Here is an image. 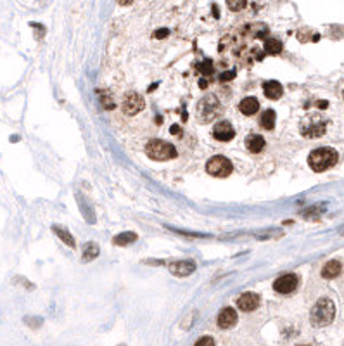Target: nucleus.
<instances>
[{"label": "nucleus", "instance_id": "nucleus-20", "mask_svg": "<svg viewBox=\"0 0 344 346\" xmlns=\"http://www.w3.org/2000/svg\"><path fill=\"white\" fill-rule=\"evenodd\" d=\"M96 256H99V246L94 243L85 244V251H83L81 260H83V262H90V260H94Z\"/></svg>", "mask_w": 344, "mask_h": 346}, {"label": "nucleus", "instance_id": "nucleus-24", "mask_svg": "<svg viewBox=\"0 0 344 346\" xmlns=\"http://www.w3.org/2000/svg\"><path fill=\"white\" fill-rule=\"evenodd\" d=\"M234 76H235V71L228 70V71H225V73H221V75H220V81H228V80H232Z\"/></svg>", "mask_w": 344, "mask_h": 346}, {"label": "nucleus", "instance_id": "nucleus-16", "mask_svg": "<svg viewBox=\"0 0 344 346\" xmlns=\"http://www.w3.org/2000/svg\"><path fill=\"white\" fill-rule=\"evenodd\" d=\"M325 125L327 123H311L310 126H301V134L306 135V137H320V135L325 134Z\"/></svg>", "mask_w": 344, "mask_h": 346}, {"label": "nucleus", "instance_id": "nucleus-23", "mask_svg": "<svg viewBox=\"0 0 344 346\" xmlns=\"http://www.w3.org/2000/svg\"><path fill=\"white\" fill-rule=\"evenodd\" d=\"M227 6H228L230 11L239 12L247 6V0H227Z\"/></svg>", "mask_w": 344, "mask_h": 346}, {"label": "nucleus", "instance_id": "nucleus-13", "mask_svg": "<svg viewBox=\"0 0 344 346\" xmlns=\"http://www.w3.org/2000/svg\"><path fill=\"white\" fill-rule=\"evenodd\" d=\"M239 109H241L242 115L253 116L255 113H258V109H260V102H258L256 97H246V99H242L241 104H239Z\"/></svg>", "mask_w": 344, "mask_h": 346}, {"label": "nucleus", "instance_id": "nucleus-14", "mask_svg": "<svg viewBox=\"0 0 344 346\" xmlns=\"http://www.w3.org/2000/svg\"><path fill=\"white\" fill-rule=\"evenodd\" d=\"M246 145H247V149L251 153L258 154V153H261L265 149V139L261 137V135L253 134V135H249V137H246Z\"/></svg>", "mask_w": 344, "mask_h": 346}, {"label": "nucleus", "instance_id": "nucleus-21", "mask_svg": "<svg viewBox=\"0 0 344 346\" xmlns=\"http://www.w3.org/2000/svg\"><path fill=\"white\" fill-rule=\"evenodd\" d=\"M52 230L56 232L59 237H61L62 243H66L70 248H75V239H73V235H71L70 232L64 230V229H61V227H52Z\"/></svg>", "mask_w": 344, "mask_h": 346}, {"label": "nucleus", "instance_id": "nucleus-5", "mask_svg": "<svg viewBox=\"0 0 344 346\" xmlns=\"http://www.w3.org/2000/svg\"><path fill=\"white\" fill-rule=\"evenodd\" d=\"M234 166L225 156H215L206 163V171L213 177H228Z\"/></svg>", "mask_w": 344, "mask_h": 346}, {"label": "nucleus", "instance_id": "nucleus-4", "mask_svg": "<svg viewBox=\"0 0 344 346\" xmlns=\"http://www.w3.org/2000/svg\"><path fill=\"white\" fill-rule=\"evenodd\" d=\"M220 113V102L215 95H206L197 104V118L201 123H210L218 116Z\"/></svg>", "mask_w": 344, "mask_h": 346}, {"label": "nucleus", "instance_id": "nucleus-22", "mask_svg": "<svg viewBox=\"0 0 344 346\" xmlns=\"http://www.w3.org/2000/svg\"><path fill=\"white\" fill-rule=\"evenodd\" d=\"M196 70L199 73H202V75H211L213 73V61L211 59H206V61H202V62H197Z\"/></svg>", "mask_w": 344, "mask_h": 346}, {"label": "nucleus", "instance_id": "nucleus-28", "mask_svg": "<svg viewBox=\"0 0 344 346\" xmlns=\"http://www.w3.org/2000/svg\"><path fill=\"white\" fill-rule=\"evenodd\" d=\"M199 86H201V89H206V86H208V81L201 80V81H199Z\"/></svg>", "mask_w": 344, "mask_h": 346}, {"label": "nucleus", "instance_id": "nucleus-17", "mask_svg": "<svg viewBox=\"0 0 344 346\" xmlns=\"http://www.w3.org/2000/svg\"><path fill=\"white\" fill-rule=\"evenodd\" d=\"M139 235L135 232H123V234H118L114 237V244L116 246H126V244H132L137 241Z\"/></svg>", "mask_w": 344, "mask_h": 346}, {"label": "nucleus", "instance_id": "nucleus-30", "mask_svg": "<svg viewBox=\"0 0 344 346\" xmlns=\"http://www.w3.org/2000/svg\"><path fill=\"white\" fill-rule=\"evenodd\" d=\"M176 132H180V128H176V125H173V128H171V134H176Z\"/></svg>", "mask_w": 344, "mask_h": 346}, {"label": "nucleus", "instance_id": "nucleus-27", "mask_svg": "<svg viewBox=\"0 0 344 346\" xmlns=\"http://www.w3.org/2000/svg\"><path fill=\"white\" fill-rule=\"evenodd\" d=\"M118 2H120L121 6H130V4H132L133 0H118Z\"/></svg>", "mask_w": 344, "mask_h": 346}, {"label": "nucleus", "instance_id": "nucleus-3", "mask_svg": "<svg viewBox=\"0 0 344 346\" xmlns=\"http://www.w3.org/2000/svg\"><path fill=\"white\" fill-rule=\"evenodd\" d=\"M146 154L151 159H156V161H168V159H173L176 156V149L170 142L154 139L151 142H147Z\"/></svg>", "mask_w": 344, "mask_h": 346}, {"label": "nucleus", "instance_id": "nucleus-7", "mask_svg": "<svg viewBox=\"0 0 344 346\" xmlns=\"http://www.w3.org/2000/svg\"><path fill=\"white\" fill-rule=\"evenodd\" d=\"M144 107H146V102H144L142 95H139V94H128L123 101V111L128 116L137 115V113L142 111Z\"/></svg>", "mask_w": 344, "mask_h": 346}, {"label": "nucleus", "instance_id": "nucleus-29", "mask_svg": "<svg viewBox=\"0 0 344 346\" xmlns=\"http://www.w3.org/2000/svg\"><path fill=\"white\" fill-rule=\"evenodd\" d=\"M213 12H215V17H218V7L213 6Z\"/></svg>", "mask_w": 344, "mask_h": 346}, {"label": "nucleus", "instance_id": "nucleus-2", "mask_svg": "<svg viewBox=\"0 0 344 346\" xmlns=\"http://www.w3.org/2000/svg\"><path fill=\"white\" fill-rule=\"evenodd\" d=\"M337 163V153L330 147H320L311 151L308 158V165L313 168L315 171H325L332 168Z\"/></svg>", "mask_w": 344, "mask_h": 346}, {"label": "nucleus", "instance_id": "nucleus-26", "mask_svg": "<svg viewBox=\"0 0 344 346\" xmlns=\"http://www.w3.org/2000/svg\"><path fill=\"white\" fill-rule=\"evenodd\" d=\"M154 36H156V38H163V36H168V30H159V31H156V33H154Z\"/></svg>", "mask_w": 344, "mask_h": 346}, {"label": "nucleus", "instance_id": "nucleus-10", "mask_svg": "<svg viewBox=\"0 0 344 346\" xmlns=\"http://www.w3.org/2000/svg\"><path fill=\"white\" fill-rule=\"evenodd\" d=\"M168 270L176 277H187L196 270V263L189 262V260H182V262H173L168 265Z\"/></svg>", "mask_w": 344, "mask_h": 346}, {"label": "nucleus", "instance_id": "nucleus-19", "mask_svg": "<svg viewBox=\"0 0 344 346\" xmlns=\"http://www.w3.org/2000/svg\"><path fill=\"white\" fill-rule=\"evenodd\" d=\"M265 52L271 54V56L280 54V52H282V42H280V40H275V38L265 40Z\"/></svg>", "mask_w": 344, "mask_h": 346}, {"label": "nucleus", "instance_id": "nucleus-6", "mask_svg": "<svg viewBox=\"0 0 344 346\" xmlns=\"http://www.w3.org/2000/svg\"><path fill=\"white\" fill-rule=\"evenodd\" d=\"M296 288H297V277L294 274H286L273 282V289L280 294H289L292 293V291H296Z\"/></svg>", "mask_w": 344, "mask_h": 346}, {"label": "nucleus", "instance_id": "nucleus-31", "mask_svg": "<svg viewBox=\"0 0 344 346\" xmlns=\"http://www.w3.org/2000/svg\"><path fill=\"white\" fill-rule=\"evenodd\" d=\"M339 234H341V235H344V229H341V230H339Z\"/></svg>", "mask_w": 344, "mask_h": 346}, {"label": "nucleus", "instance_id": "nucleus-25", "mask_svg": "<svg viewBox=\"0 0 344 346\" xmlns=\"http://www.w3.org/2000/svg\"><path fill=\"white\" fill-rule=\"evenodd\" d=\"M196 344H215V341H213L211 338H201Z\"/></svg>", "mask_w": 344, "mask_h": 346}, {"label": "nucleus", "instance_id": "nucleus-8", "mask_svg": "<svg viewBox=\"0 0 344 346\" xmlns=\"http://www.w3.org/2000/svg\"><path fill=\"white\" fill-rule=\"evenodd\" d=\"M260 301H261L260 294H256V293H244V294L239 296L237 307L241 308L242 312H253V310H256V308L260 307Z\"/></svg>", "mask_w": 344, "mask_h": 346}, {"label": "nucleus", "instance_id": "nucleus-11", "mask_svg": "<svg viewBox=\"0 0 344 346\" xmlns=\"http://www.w3.org/2000/svg\"><path fill=\"white\" fill-rule=\"evenodd\" d=\"M235 322H237V312H235L234 308L227 307L220 312L218 326L221 327V329H230L232 326H235Z\"/></svg>", "mask_w": 344, "mask_h": 346}, {"label": "nucleus", "instance_id": "nucleus-12", "mask_svg": "<svg viewBox=\"0 0 344 346\" xmlns=\"http://www.w3.org/2000/svg\"><path fill=\"white\" fill-rule=\"evenodd\" d=\"M263 92H265L266 97L271 99V101H277V99L282 97L284 89H282V85H280L279 81L270 80V81H266V83L263 85Z\"/></svg>", "mask_w": 344, "mask_h": 346}, {"label": "nucleus", "instance_id": "nucleus-9", "mask_svg": "<svg viewBox=\"0 0 344 346\" xmlns=\"http://www.w3.org/2000/svg\"><path fill=\"white\" fill-rule=\"evenodd\" d=\"M213 137L216 140H221V142H228L235 137V130L234 126L230 125V121H220L218 125L213 128Z\"/></svg>", "mask_w": 344, "mask_h": 346}, {"label": "nucleus", "instance_id": "nucleus-15", "mask_svg": "<svg viewBox=\"0 0 344 346\" xmlns=\"http://www.w3.org/2000/svg\"><path fill=\"white\" fill-rule=\"evenodd\" d=\"M342 267L341 263L337 262V260H332V262L325 263L324 268H322V277L324 279H334V277H337L339 274H341Z\"/></svg>", "mask_w": 344, "mask_h": 346}, {"label": "nucleus", "instance_id": "nucleus-1", "mask_svg": "<svg viewBox=\"0 0 344 346\" xmlns=\"http://www.w3.org/2000/svg\"><path fill=\"white\" fill-rule=\"evenodd\" d=\"M336 317V305H334L332 299L329 298H320L318 301L315 303L313 310H311V324L315 327H324L329 326L330 322L334 320Z\"/></svg>", "mask_w": 344, "mask_h": 346}, {"label": "nucleus", "instance_id": "nucleus-18", "mask_svg": "<svg viewBox=\"0 0 344 346\" xmlns=\"http://www.w3.org/2000/svg\"><path fill=\"white\" fill-rule=\"evenodd\" d=\"M261 126H263L265 130H271L275 126V111H271V109H266V111L261 115Z\"/></svg>", "mask_w": 344, "mask_h": 346}]
</instances>
